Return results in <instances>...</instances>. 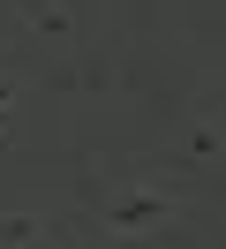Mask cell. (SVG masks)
Here are the masks:
<instances>
[{
  "label": "cell",
  "mask_w": 226,
  "mask_h": 249,
  "mask_svg": "<svg viewBox=\"0 0 226 249\" xmlns=\"http://www.w3.org/2000/svg\"><path fill=\"white\" fill-rule=\"evenodd\" d=\"M174 212H181V196H174L166 181H121L113 204L98 212V227L113 234V242H136V234H158Z\"/></svg>",
  "instance_id": "1"
},
{
  "label": "cell",
  "mask_w": 226,
  "mask_h": 249,
  "mask_svg": "<svg viewBox=\"0 0 226 249\" xmlns=\"http://www.w3.org/2000/svg\"><path fill=\"white\" fill-rule=\"evenodd\" d=\"M23 31L68 46V38H75V8H68V0H23Z\"/></svg>",
  "instance_id": "2"
},
{
  "label": "cell",
  "mask_w": 226,
  "mask_h": 249,
  "mask_svg": "<svg viewBox=\"0 0 226 249\" xmlns=\"http://www.w3.org/2000/svg\"><path fill=\"white\" fill-rule=\"evenodd\" d=\"M0 249H53V219H38V212H0Z\"/></svg>",
  "instance_id": "3"
},
{
  "label": "cell",
  "mask_w": 226,
  "mask_h": 249,
  "mask_svg": "<svg viewBox=\"0 0 226 249\" xmlns=\"http://www.w3.org/2000/svg\"><path fill=\"white\" fill-rule=\"evenodd\" d=\"M8 106H15V91H8V83H0V113H8Z\"/></svg>",
  "instance_id": "4"
}]
</instances>
